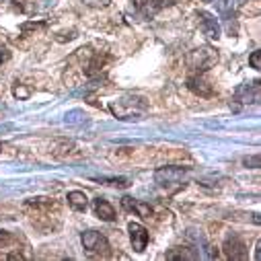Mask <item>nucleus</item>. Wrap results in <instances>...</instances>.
<instances>
[{
	"instance_id": "4468645a",
	"label": "nucleus",
	"mask_w": 261,
	"mask_h": 261,
	"mask_svg": "<svg viewBox=\"0 0 261 261\" xmlns=\"http://www.w3.org/2000/svg\"><path fill=\"white\" fill-rule=\"evenodd\" d=\"M85 72H87V76H89V79H97V76H101V74H105V72H107L105 62H103L101 54H97L95 58H91V62L87 64Z\"/></svg>"
},
{
	"instance_id": "4be33fe9",
	"label": "nucleus",
	"mask_w": 261,
	"mask_h": 261,
	"mask_svg": "<svg viewBox=\"0 0 261 261\" xmlns=\"http://www.w3.org/2000/svg\"><path fill=\"white\" fill-rule=\"evenodd\" d=\"M11 239H13V234H11L9 230H0V247H3V245H7Z\"/></svg>"
},
{
	"instance_id": "423d86ee",
	"label": "nucleus",
	"mask_w": 261,
	"mask_h": 261,
	"mask_svg": "<svg viewBox=\"0 0 261 261\" xmlns=\"http://www.w3.org/2000/svg\"><path fill=\"white\" fill-rule=\"evenodd\" d=\"M127 232H129V241H132V247L136 253H142L150 241V234L148 230L140 224V222H129L127 224Z\"/></svg>"
},
{
	"instance_id": "0eeeda50",
	"label": "nucleus",
	"mask_w": 261,
	"mask_h": 261,
	"mask_svg": "<svg viewBox=\"0 0 261 261\" xmlns=\"http://www.w3.org/2000/svg\"><path fill=\"white\" fill-rule=\"evenodd\" d=\"M187 89L195 95H200V97H212L214 95V89L212 85L206 81L204 72H191L187 76Z\"/></svg>"
},
{
	"instance_id": "9b49d317",
	"label": "nucleus",
	"mask_w": 261,
	"mask_h": 261,
	"mask_svg": "<svg viewBox=\"0 0 261 261\" xmlns=\"http://www.w3.org/2000/svg\"><path fill=\"white\" fill-rule=\"evenodd\" d=\"M198 17H200V25H202L204 35H208L210 39H218L220 37V25H218L216 17L210 15V13H206V11H200Z\"/></svg>"
},
{
	"instance_id": "5701e85b",
	"label": "nucleus",
	"mask_w": 261,
	"mask_h": 261,
	"mask_svg": "<svg viewBox=\"0 0 261 261\" xmlns=\"http://www.w3.org/2000/svg\"><path fill=\"white\" fill-rule=\"evenodd\" d=\"M0 152H3V144H0Z\"/></svg>"
},
{
	"instance_id": "6e6552de",
	"label": "nucleus",
	"mask_w": 261,
	"mask_h": 261,
	"mask_svg": "<svg viewBox=\"0 0 261 261\" xmlns=\"http://www.w3.org/2000/svg\"><path fill=\"white\" fill-rule=\"evenodd\" d=\"M224 255L228 257V259H232V261H245V259H249V253H247V245L239 239V237H228L226 241H224Z\"/></svg>"
},
{
	"instance_id": "f3484780",
	"label": "nucleus",
	"mask_w": 261,
	"mask_h": 261,
	"mask_svg": "<svg viewBox=\"0 0 261 261\" xmlns=\"http://www.w3.org/2000/svg\"><path fill=\"white\" fill-rule=\"evenodd\" d=\"M13 95L23 101V99H29V97H31V89H27L25 85H19V83H17V85L13 87Z\"/></svg>"
},
{
	"instance_id": "aec40b11",
	"label": "nucleus",
	"mask_w": 261,
	"mask_h": 261,
	"mask_svg": "<svg viewBox=\"0 0 261 261\" xmlns=\"http://www.w3.org/2000/svg\"><path fill=\"white\" fill-rule=\"evenodd\" d=\"M9 58H11V51H9V47L0 43V66H3V64H5Z\"/></svg>"
},
{
	"instance_id": "7ed1b4c3",
	"label": "nucleus",
	"mask_w": 261,
	"mask_h": 261,
	"mask_svg": "<svg viewBox=\"0 0 261 261\" xmlns=\"http://www.w3.org/2000/svg\"><path fill=\"white\" fill-rule=\"evenodd\" d=\"M189 70L191 72H206L218 62V54L210 47H200L189 54Z\"/></svg>"
},
{
	"instance_id": "1a4fd4ad",
	"label": "nucleus",
	"mask_w": 261,
	"mask_h": 261,
	"mask_svg": "<svg viewBox=\"0 0 261 261\" xmlns=\"http://www.w3.org/2000/svg\"><path fill=\"white\" fill-rule=\"evenodd\" d=\"M121 206H123V210H127V212H136L140 218H144V220H150L152 216H154V210H152V206L150 204H146V202H140V200H134V198H121Z\"/></svg>"
},
{
	"instance_id": "9d476101",
	"label": "nucleus",
	"mask_w": 261,
	"mask_h": 261,
	"mask_svg": "<svg viewBox=\"0 0 261 261\" xmlns=\"http://www.w3.org/2000/svg\"><path fill=\"white\" fill-rule=\"evenodd\" d=\"M234 101L243 103V105H251L259 101V83H251V85H241L234 93Z\"/></svg>"
},
{
	"instance_id": "f257e3e1",
	"label": "nucleus",
	"mask_w": 261,
	"mask_h": 261,
	"mask_svg": "<svg viewBox=\"0 0 261 261\" xmlns=\"http://www.w3.org/2000/svg\"><path fill=\"white\" fill-rule=\"evenodd\" d=\"M111 113L117 117V119H140L144 115V111L148 109L146 101L140 99V97H132V95H125L121 97L119 101H113L109 105Z\"/></svg>"
},
{
	"instance_id": "39448f33",
	"label": "nucleus",
	"mask_w": 261,
	"mask_h": 261,
	"mask_svg": "<svg viewBox=\"0 0 261 261\" xmlns=\"http://www.w3.org/2000/svg\"><path fill=\"white\" fill-rule=\"evenodd\" d=\"M189 173H191L189 167H161L154 171V181L165 187V185L181 183Z\"/></svg>"
},
{
	"instance_id": "2eb2a0df",
	"label": "nucleus",
	"mask_w": 261,
	"mask_h": 261,
	"mask_svg": "<svg viewBox=\"0 0 261 261\" xmlns=\"http://www.w3.org/2000/svg\"><path fill=\"white\" fill-rule=\"evenodd\" d=\"M167 259H189V261H193V259H198V253L191 251V247H177V249H171L167 253Z\"/></svg>"
},
{
	"instance_id": "412c9836",
	"label": "nucleus",
	"mask_w": 261,
	"mask_h": 261,
	"mask_svg": "<svg viewBox=\"0 0 261 261\" xmlns=\"http://www.w3.org/2000/svg\"><path fill=\"white\" fill-rule=\"evenodd\" d=\"M206 255H208L210 259H218V249H216L214 245H206Z\"/></svg>"
},
{
	"instance_id": "20e7f679",
	"label": "nucleus",
	"mask_w": 261,
	"mask_h": 261,
	"mask_svg": "<svg viewBox=\"0 0 261 261\" xmlns=\"http://www.w3.org/2000/svg\"><path fill=\"white\" fill-rule=\"evenodd\" d=\"M23 210L27 212V216L31 220H35V218H49L51 210H58V206L49 198H31L25 202Z\"/></svg>"
},
{
	"instance_id": "6ab92c4d",
	"label": "nucleus",
	"mask_w": 261,
	"mask_h": 261,
	"mask_svg": "<svg viewBox=\"0 0 261 261\" xmlns=\"http://www.w3.org/2000/svg\"><path fill=\"white\" fill-rule=\"evenodd\" d=\"M243 165H245V167H251V169H257V167H259V154L243 159Z\"/></svg>"
},
{
	"instance_id": "a211bd4d",
	"label": "nucleus",
	"mask_w": 261,
	"mask_h": 261,
	"mask_svg": "<svg viewBox=\"0 0 261 261\" xmlns=\"http://www.w3.org/2000/svg\"><path fill=\"white\" fill-rule=\"evenodd\" d=\"M249 64H251V68H255V70L261 68V51H259V49H255V51L249 56Z\"/></svg>"
},
{
	"instance_id": "f8f14e48",
	"label": "nucleus",
	"mask_w": 261,
	"mask_h": 261,
	"mask_svg": "<svg viewBox=\"0 0 261 261\" xmlns=\"http://www.w3.org/2000/svg\"><path fill=\"white\" fill-rule=\"evenodd\" d=\"M93 210H95V216L101 218V220H105V222H113V220H115V210H113V206H111L107 200H103V198H97V200L93 202Z\"/></svg>"
},
{
	"instance_id": "f03ea898",
	"label": "nucleus",
	"mask_w": 261,
	"mask_h": 261,
	"mask_svg": "<svg viewBox=\"0 0 261 261\" xmlns=\"http://www.w3.org/2000/svg\"><path fill=\"white\" fill-rule=\"evenodd\" d=\"M81 243L87 249L89 255L93 257H109L111 255V245L107 241L105 234L97 232V230H87L81 234Z\"/></svg>"
},
{
	"instance_id": "dca6fc26",
	"label": "nucleus",
	"mask_w": 261,
	"mask_h": 261,
	"mask_svg": "<svg viewBox=\"0 0 261 261\" xmlns=\"http://www.w3.org/2000/svg\"><path fill=\"white\" fill-rule=\"evenodd\" d=\"M93 181H97V183H105V185H113V187H127L129 185V181L125 179V177H97V179H93Z\"/></svg>"
},
{
	"instance_id": "ddd939ff",
	"label": "nucleus",
	"mask_w": 261,
	"mask_h": 261,
	"mask_svg": "<svg viewBox=\"0 0 261 261\" xmlns=\"http://www.w3.org/2000/svg\"><path fill=\"white\" fill-rule=\"evenodd\" d=\"M66 200L74 212H87V208H89V198L85 191H68Z\"/></svg>"
}]
</instances>
